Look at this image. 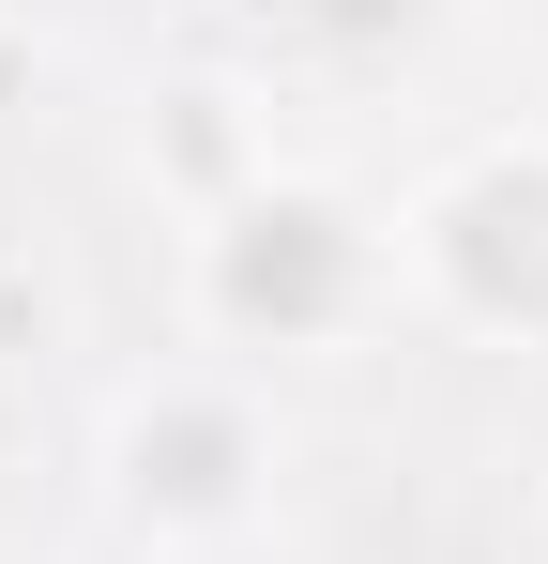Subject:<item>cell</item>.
Returning a JSON list of instances; mask_svg holds the SVG:
<instances>
[{
	"instance_id": "obj_1",
	"label": "cell",
	"mask_w": 548,
	"mask_h": 564,
	"mask_svg": "<svg viewBox=\"0 0 548 564\" xmlns=\"http://www.w3.org/2000/svg\"><path fill=\"white\" fill-rule=\"evenodd\" d=\"M381 305H396V214H365L336 169H289V153H274L244 198L183 214V336H198L213 367L351 351Z\"/></svg>"
},
{
	"instance_id": "obj_2",
	"label": "cell",
	"mask_w": 548,
	"mask_h": 564,
	"mask_svg": "<svg viewBox=\"0 0 548 564\" xmlns=\"http://www.w3.org/2000/svg\"><path fill=\"white\" fill-rule=\"evenodd\" d=\"M274 412L244 367H153L107 397V443H91V488L122 519V550L153 564H213L274 519Z\"/></svg>"
},
{
	"instance_id": "obj_3",
	"label": "cell",
	"mask_w": 548,
	"mask_h": 564,
	"mask_svg": "<svg viewBox=\"0 0 548 564\" xmlns=\"http://www.w3.org/2000/svg\"><path fill=\"white\" fill-rule=\"evenodd\" d=\"M396 305L472 351H548V122H503L396 198Z\"/></svg>"
},
{
	"instance_id": "obj_4",
	"label": "cell",
	"mask_w": 548,
	"mask_h": 564,
	"mask_svg": "<svg viewBox=\"0 0 548 564\" xmlns=\"http://www.w3.org/2000/svg\"><path fill=\"white\" fill-rule=\"evenodd\" d=\"M138 169L168 214H213V198H244L274 169V122H260V77H229V62H183L153 122H138Z\"/></svg>"
},
{
	"instance_id": "obj_5",
	"label": "cell",
	"mask_w": 548,
	"mask_h": 564,
	"mask_svg": "<svg viewBox=\"0 0 548 564\" xmlns=\"http://www.w3.org/2000/svg\"><path fill=\"white\" fill-rule=\"evenodd\" d=\"M274 62H396L427 31V0H229Z\"/></svg>"
}]
</instances>
